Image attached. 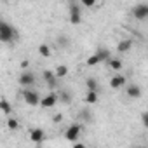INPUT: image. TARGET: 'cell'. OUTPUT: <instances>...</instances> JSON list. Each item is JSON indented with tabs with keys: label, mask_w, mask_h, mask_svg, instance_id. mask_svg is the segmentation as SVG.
<instances>
[{
	"label": "cell",
	"mask_w": 148,
	"mask_h": 148,
	"mask_svg": "<svg viewBox=\"0 0 148 148\" xmlns=\"http://www.w3.org/2000/svg\"><path fill=\"white\" fill-rule=\"evenodd\" d=\"M80 4H82L84 7H94V5L98 4V0H80Z\"/></svg>",
	"instance_id": "cell-22"
},
{
	"label": "cell",
	"mask_w": 148,
	"mask_h": 148,
	"mask_svg": "<svg viewBox=\"0 0 148 148\" xmlns=\"http://www.w3.org/2000/svg\"><path fill=\"white\" fill-rule=\"evenodd\" d=\"M7 127H9L11 131H16V129L19 127V122H18L16 119H9V120H7Z\"/></svg>",
	"instance_id": "cell-21"
},
{
	"label": "cell",
	"mask_w": 148,
	"mask_h": 148,
	"mask_svg": "<svg viewBox=\"0 0 148 148\" xmlns=\"http://www.w3.org/2000/svg\"><path fill=\"white\" fill-rule=\"evenodd\" d=\"M70 23L71 25H80L82 23V12H80V9H79V5L77 4H70Z\"/></svg>",
	"instance_id": "cell-4"
},
{
	"label": "cell",
	"mask_w": 148,
	"mask_h": 148,
	"mask_svg": "<svg viewBox=\"0 0 148 148\" xmlns=\"http://www.w3.org/2000/svg\"><path fill=\"white\" fill-rule=\"evenodd\" d=\"M80 132H82V125H80V124H71V125L66 129V132H64V138H66L70 143H75V141L79 139Z\"/></svg>",
	"instance_id": "cell-3"
},
{
	"label": "cell",
	"mask_w": 148,
	"mask_h": 148,
	"mask_svg": "<svg viewBox=\"0 0 148 148\" xmlns=\"http://www.w3.org/2000/svg\"><path fill=\"white\" fill-rule=\"evenodd\" d=\"M96 54L99 56V59H101V61H108V59L112 58V54H110V51H108V49H98V51H96Z\"/></svg>",
	"instance_id": "cell-19"
},
{
	"label": "cell",
	"mask_w": 148,
	"mask_h": 148,
	"mask_svg": "<svg viewBox=\"0 0 148 148\" xmlns=\"http://www.w3.org/2000/svg\"><path fill=\"white\" fill-rule=\"evenodd\" d=\"M84 101H86L87 105H96V103L99 101V94H98V91H89V89H87V94H86Z\"/></svg>",
	"instance_id": "cell-13"
},
{
	"label": "cell",
	"mask_w": 148,
	"mask_h": 148,
	"mask_svg": "<svg viewBox=\"0 0 148 148\" xmlns=\"http://www.w3.org/2000/svg\"><path fill=\"white\" fill-rule=\"evenodd\" d=\"M125 94H127L131 99H138V98H141L143 91H141V87H139V86L131 84V86H127V87H125Z\"/></svg>",
	"instance_id": "cell-9"
},
{
	"label": "cell",
	"mask_w": 148,
	"mask_h": 148,
	"mask_svg": "<svg viewBox=\"0 0 148 148\" xmlns=\"http://www.w3.org/2000/svg\"><path fill=\"white\" fill-rule=\"evenodd\" d=\"M21 94H23V99H25V103H26L28 106H37V105H40V96L37 94V91H33V89H30V87H25V89L21 91Z\"/></svg>",
	"instance_id": "cell-2"
},
{
	"label": "cell",
	"mask_w": 148,
	"mask_h": 148,
	"mask_svg": "<svg viewBox=\"0 0 148 148\" xmlns=\"http://www.w3.org/2000/svg\"><path fill=\"white\" fill-rule=\"evenodd\" d=\"M108 66L112 68V70H115V71H119V70H122V61L119 59V58H110L108 61Z\"/></svg>",
	"instance_id": "cell-14"
},
{
	"label": "cell",
	"mask_w": 148,
	"mask_h": 148,
	"mask_svg": "<svg viewBox=\"0 0 148 148\" xmlns=\"http://www.w3.org/2000/svg\"><path fill=\"white\" fill-rule=\"evenodd\" d=\"M44 138H45V132H44V129L37 127V129H32V131H30V139H32L33 143L40 145V143L44 141Z\"/></svg>",
	"instance_id": "cell-10"
},
{
	"label": "cell",
	"mask_w": 148,
	"mask_h": 148,
	"mask_svg": "<svg viewBox=\"0 0 148 148\" xmlns=\"http://www.w3.org/2000/svg\"><path fill=\"white\" fill-rule=\"evenodd\" d=\"M131 47H132V40H131V38H124V40H120V42L117 44V51H119L120 54L129 52V51H131Z\"/></svg>",
	"instance_id": "cell-12"
},
{
	"label": "cell",
	"mask_w": 148,
	"mask_h": 148,
	"mask_svg": "<svg viewBox=\"0 0 148 148\" xmlns=\"http://www.w3.org/2000/svg\"><path fill=\"white\" fill-rule=\"evenodd\" d=\"M16 37H18V30L16 28H12L9 23H2L0 25V40H2L4 44H9V42H12V40H16Z\"/></svg>",
	"instance_id": "cell-1"
},
{
	"label": "cell",
	"mask_w": 148,
	"mask_h": 148,
	"mask_svg": "<svg viewBox=\"0 0 148 148\" xmlns=\"http://www.w3.org/2000/svg\"><path fill=\"white\" fill-rule=\"evenodd\" d=\"M28 64H30V63H28L26 59H23V61H21V68H23V70H28Z\"/></svg>",
	"instance_id": "cell-24"
},
{
	"label": "cell",
	"mask_w": 148,
	"mask_h": 148,
	"mask_svg": "<svg viewBox=\"0 0 148 148\" xmlns=\"http://www.w3.org/2000/svg\"><path fill=\"white\" fill-rule=\"evenodd\" d=\"M0 108H2V112H4L5 115H9V113H11V110H12V108H11V103H9L5 98L0 99Z\"/></svg>",
	"instance_id": "cell-20"
},
{
	"label": "cell",
	"mask_w": 148,
	"mask_h": 148,
	"mask_svg": "<svg viewBox=\"0 0 148 148\" xmlns=\"http://www.w3.org/2000/svg\"><path fill=\"white\" fill-rule=\"evenodd\" d=\"M141 122H143V125L148 129V112H145V113L141 115Z\"/></svg>",
	"instance_id": "cell-23"
},
{
	"label": "cell",
	"mask_w": 148,
	"mask_h": 148,
	"mask_svg": "<svg viewBox=\"0 0 148 148\" xmlns=\"http://www.w3.org/2000/svg\"><path fill=\"white\" fill-rule=\"evenodd\" d=\"M42 79L47 82V86H49L51 89L56 87V79H58V77H56V73H54V71H51V70H44V71H42Z\"/></svg>",
	"instance_id": "cell-11"
},
{
	"label": "cell",
	"mask_w": 148,
	"mask_h": 148,
	"mask_svg": "<svg viewBox=\"0 0 148 148\" xmlns=\"http://www.w3.org/2000/svg\"><path fill=\"white\" fill-rule=\"evenodd\" d=\"M58 94L56 92H49V94H45L44 98H40V106L42 108H52V106H56V103H58Z\"/></svg>",
	"instance_id": "cell-6"
},
{
	"label": "cell",
	"mask_w": 148,
	"mask_h": 148,
	"mask_svg": "<svg viewBox=\"0 0 148 148\" xmlns=\"http://www.w3.org/2000/svg\"><path fill=\"white\" fill-rule=\"evenodd\" d=\"M125 75H122V73H117V75H113L112 79H110V87L112 89H120V87H124L125 86Z\"/></svg>",
	"instance_id": "cell-8"
},
{
	"label": "cell",
	"mask_w": 148,
	"mask_h": 148,
	"mask_svg": "<svg viewBox=\"0 0 148 148\" xmlns=\"http://www.w3.org/2000/svg\"><path fill=\"white\" fill-rule=\"evenodd\" d=\"M59 44H63V45H68L70 42H68V40H66L64 37H59Z\"/></svg>",
	"instance_id": "cell-25"
},
{
	"label": "cell",
	"mask_w": 148,
	"mask_h": 148,
	"mask_svg": "<svg viewBox=\"0 0 148 148\" xmlns=\"http://www.w3.org/2000/svg\"><path fill=\"white\" fill-rule=\"evenodd\" d=\"M54 73H56V77H58V79H63V77L68 75V66H64V64H58L56 70H54Z\"/></svg>",
	"instance_id": "cell-15"
},
{
	"label": "cell",
	"mask_w": 148,
	"mask_h": 148,
	"mask_svg": "<svg viewBox=\"0 0 148 148\" xmlns=\"http://www.w3.org/2000/svg\"><path fill=\"white\" fill-rule=\"evenodd\" d=\"M38 54L44 56V58H49V56L52 54V51H51V47H49L47 44H40V45H38Z\"/></svg>",
	"instance_id": "cell-17"
},
{
	"label": "cell",
	"mask_w": 148,
	"mask_h": 148,
	"mask_svg": "<svg viewBox=\"0 0 148 148\" xmlns=\"http://www.w3.org/2000/svg\"><path fill=\"white\" fill-rule=\"evenodd\" d=\"M132 16L139 21L148 19V4H138L132 7Z\"/></svg>",
	"instance_id": "cell-5"
},
{
	"label": "cell",
	"mask_w": 148,
	"mask_h": 148,
	"mask_svg": "<svg viewBox=\"0 0 148 148\" xmlns=\"http://www.w3.org/2000/svg\"><path fill=\"white\" fill-rule=\"evenodd\" d=\"M99 63H103V61L99 59V56H98L96 52H94L92 56H89V58H87V61H86V64H87V66H96V64H99Z\"/></svg>",
	"instance_id": "cell-18"
},
{
	"label": "cell",
	"mask_w": 148,
	"mask_h": 148,
	"mask_svg": "<svg viewBox=\"0 0 148 148\" xmlns=\"http://www.w3.org/2000/svg\"><path fill=\"white\" fill-rule=\"evenodd\" d=\"M86 86H87L89 91H99V84H98V80H96L94 77H89V79L86 80Z\"/></svg>",
	"instance_id": "cell-16"
},
{
	"label": "cell",
	"mask_w": 148,
	"mask_h": 148,
	"mask_svg": "<svg viewBox=\"0 0 148 148\" xmlns=\"http://www.w3.org/2000/svg\"><path fill=\"white\" fill-rule=\"evenodd\" d=\"M19 84L23 87H32L35 84V75L32 71H28V70H23V73L19 75Z\"/></svg>",
	"instance_id": "cell-7"
}]
</instances>
